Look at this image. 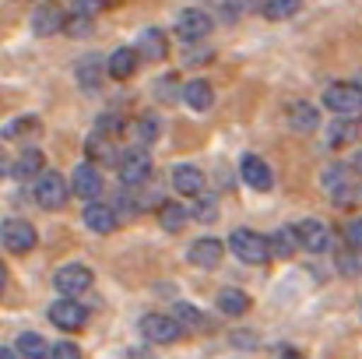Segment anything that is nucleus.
I'll return each instance as SVG.
<instances>
[{"mask_svg": "<svg viewBox=\"0 0 362 359\" xmlns=\"http://www.w3.org/2000/svg\"><path fill=\"white\" fill-rule=\"evenodd\" d=\"M229 250L240 257L243 264H264L271 257V246H267V237L253 233V229H236L229 237Z\"/></svg>", "mask_w": 362, "mask_h": 359, "instance_id": "1", "label": "nucleus"}, {"mask_svg": "<svg viewBox=\"0 0 362 359\" xmlns=\"http://www.w3.org/2000/svg\"><path fill=\"white\" fill-rule=\"evenodd\" d=\"M137 328L148 338V346H169V342H176L183 335V328L176 324V317H165V314H144Z\"/></svg>", "mask_w": 362, "mask_h": 359, "instance_id": "2", "label": "nucleus"}, {"mask_svg": "<svg viewBox=\"0 0 362 359\" xmlns=\"http://www.w3.org/2000/svg\"><path fill=\"white\" fill-rule=\"evenodd\" d=\"M324 106L331 110V113H338V117H356L362 110V89L359 85H331L327 92H324Z\"/></svg>", "mask_w": 362, "mask_h": 359, "instance_id": "3", "label": "nucleus"}, {"mask_svg": "<svg viewBox=\"0 0 362 359\" xmlns=\"http://www.w3.org/2000/svg\"><path fill=\"white\" fill-rule=\"evenodd\" d=\"M53 285L60 289V300H74L81 296L85 289H92V271L85 264H64L57 275H53Z\"/></svg>", "mask_w": 362, "mask_h": 359, "instance_id": "4", "label": "nucleus"}, {"mask_svg": "<svg viewBox=\"0 0 362 359\" xmlns=\"http://www.w3.org/2000/svg\"><path fill=\"white\" fill-rule=\"evenodd\" d=\"M120 180L127 187H137V183H148V176H151V155L144 152V148H127L120 155Z\"/></svg>", "mask_w": 362, "mask_h": 359, "instance_id": "5", "label": "nucleus"}, {"mask_svg": "<svg viewBox=\"0 0 362 359\" xmlns=\"http://www.w3.org/2000/svg\"><path fill=\"white\" fill-rule=\"evenodd\" d=\"M211 32V14H204L201 7H187L176 14V35L183 42H201Z\"/></svg>", "mask_w": 362, "mask_h": 359, "instance_id": "6", "label": "nucleus"}, {"mask_svg": "<svg viewBox=\"0 0 362 359\" xmlns=\"http://www.w3.org/2000/svg\"><path fill=\"white\" fill-rule=\"evenodd\" d=\"M67 194H71V187L64 183V176L60 173H42L39 180H35V201L42 205V208H64L67 205Z\"/></svg>", "mask_w": 362, "mask_h": 359, "instance_id": "7", "label": "nucleus"}, {"mask_svg": "<svg viewBox=\"0 0 362 359\" xmlns=\"http://www.w3.org/2000/svg\"><path fill=\"white\" fill-rule=\"evenodd\" d=\"M0 243H4L11 253H28V250L35 246L32 222H25V219H7V222L0 226Z\"/></svg>", "mask_w": 362, "mask_h": 359, "instance_id": "8", "label": "nucleus"}, {"mask_svg": "<svg viewBox=\"0 0 362 359\" xmlns=\"http://www.w3.org/2000/svg\"><path fill=\"white\" fill-rule=\"evenodd\" d=\"M71 190H74L81 201L95 205V198L103 194V176H99V166H95V162H81V166L74 169V176H71Z\"/></svg>", "mask_w": 362, "mask_h": 359, "instance_id": "9", "label": "nucleus"}, {"mask_svg": "<svg viewBox=\"0 0 362 359\" xmlns=\"http://www.w3.org/2000/svg\"><path fill=\"white\" fill-rule=\"evenodd\" d=\"M49 321L60 328V331H81L85 321H88V310L78 303V300H57L49 307Z\"/></svg>", "mask_w": 362, "mask_h": 359, "instance_id": "10", "label": "nucleus"}, {"mask_svg": "<svg viewBox=\"0 0 362 359\" xmlns=\"http://www.w3.org/2000/svg\"><path fill=\"white\" fill-rule=\"evenodd\" d=\"M137 57L141 60H148V64H158V60H165L169 57V39H165V32L162 28H144L141 35H137Z\"/></svg>", "mask_w": 362, "mask_h": 359, "instance_id": "11", "label": "nucleus"}, {"mask_svg": "<svg viewBox=\"0 0 362 359\" xmlns=\"http://www.w3.org/2000/svg\"><path fill=\"white\" fill-rule=\"evenodd\" d=\"M240 176L246 187H253V190H271L274 187V176H271V166L260 159V155H246L240 162Z\"/></svg>", "mask_w": 362, "mask_h": 359, "instance_id": "12", "label": "nucleus"}, {"mask_svg": "<svg viewBox=\"0 0 362 359\" xmlns=\"http://www.w3.org/2000/svg\"><path fill=\"white\" fill-rule=\"evenodd\" d=\"M222 253H226V246L218 243L215 237H201L190 243V250H187V257H190V264H197V268H218V261H222Z\"/></svg>", "mask_w": 362, "mask_h": 359, "instance_id": "13", "label": "nucleus"}, {"mask_svg": "<svg viewBox=\"0 0 362 359\" xmlns=\"http://www.w3.org/2000/svg\"><path fill=\"white\" fill-rule=\"evenodd\" d=\"M169 180H173L176 194H183V198H197V194L204 190V173H201L197 166H190V162H183V166H173Z\"/></svg>", "mask_w": 362, "mask_h": 359, "instance_id": "14", "label": "nucleus"}, {"mask_svg": "<svg viewBox=\"0 0 362 359\" xmlns=\"http://www.w3.org/2000/svg\"><path fill=\"white\" fill-rule=\"evenodd\" d=\"M296 233H299V246L310 250V253H320V250H327V243H331V233H327V226H324L320 219H303V222L296 226Z\"/></svg>", "mask_w": 362, "mask_h": 359, "instance_id": "15", "label": "nucleus"}, {"mask_svg": "<svg viewBox=\"0 0 362 359\" xmlns=\"http://www.w3.org/2000/svg\"><path fill=\"white\" fill-rule=\"evenodd\" d=\"M106 74H110V71H106V60H103L99 53H92V57H81V60H78V85H81L85 92H99Z\"/></svg>", "mask_w": 362, "mask_h": 359, "instance_id": "16", "label": "nucleus"}, {"mask_svg": "<svg viewBox=\"0 0 362 359\" xmlns=\"http://www.w3.org/2000/svg\"><path fill=\"white\" fill-rule=\"evenodd\" d=\"M137 50L134 46H120V50H113L110 53V60H106V71H110V78H117V81H127V78H134V71H137Z\"/></svg>", "mask_w": 362, "mask_h": 359, "instance_id": "17", "label": "nucleus"}, {"mask_svg": "<svg viewBox=\"0 0 362 359\" xmlns=\"http://www.w3.org/2000/svg\"><path fill=\"white\" fill-rule=\"evenodd\" d=\"M285 117H288V127L299 130V134H310V130L320 127V113H317L313 103H288Z\"/></svg>", "mask_w": 362, "mask_h": 359, "instance_id": "18", "label": "nucleus"}, {"mask_svg": "<svg viewBox=\"0 0 362 359\" xmlns=\"http://www.w3.org/2000/svg\"><path fill=\"white\" fill-rule=\"evenodd\" d=\"M14 353H18V359H49L53 346L39 331H21L18 342H14Z\"/></svg>", "mask_w": 362, "mask_h": 359, "instance_id": "19", "label": "nucleus"}, {"mask_svg": "<svg viewBox=\"0 0 362 359\" xmlns=\"http://www.w3.org/2000/svg\"><path fill=\"white\" fill-rule=\"evenodd\" d=\"M85 226L92 229V233H99V237H106V233H113L117 229V212L110 208V205H85Z\"/></svg>", "mask_w": 362, "mask_h": 359, "instance_id": "20", "label": "nucleus"}, {"mask_svg": "<svg viewBox=\"0 0 362 359\" xmlns=\"http://www.w3.org/2000/svg\"><path fill=\"white\" fill-rule=\"evenodd\" d=\"M64 18H67V14H60V7L39 4L35 14H32V28H35V35H53V32L64 28Z\"/></svg>", "mask_w": 362, "mask_h": 359, "instance_id": "21", "label": "nucleus"}, {"mask_svg": "<svg viewBox=\"0 0 362 359\" xmlns=\"http://www.w3.org/2000/svg\"><path fill=\"white\" fill-rule=\"evenodd\" d=\"M183 103H187L190 110L204 113V110H211L215 92H211V85H208L204 78H194V81H187V85H183Z\"/></svg>", "mask_w": 362, "mask_h": 359, "instance_id": "22", "label": "nucleus"}, {"mask_svg": "<svg viewBox=\"0 0 362 359\" xmlns=\"http://www.w3.org/2000/svg\"><path fill=\"white\" fill-rule=\"evenodd\" d=\"M267 246H271V257H274V261H288V257L299 250V233H296L292 226L274 229V233L267 237Z\"/></svg>", "mask_w": 362, "mask_h": 359, "instance_id": "23", "label": "nucleus"}, {"mask_svg": "<svg viewBox=\"0 0 362 359\" xmlns=\"http://www.w3.org/2000/svg\"><path fill=\"white\" fill-rule=\"evenodd\" d=\"M11 176H14V180L42 176V152H39V148H25V152L18 155V162L11 166Z\"/></svg>", "mask_w": 362, "mask_h": 359, "instance_id": "24", "label": "nucleus"}, {"mask_svg": "<svg viewBox=\"0 0 362 359\" xmlns=\"http://www.w3.org/2000/svg\"><path fill=\"white\" fill-rule=\"evenodd\" d=\"M187 219H190L187 205H176V201H162V205H158V226H162L165 233H180V229L187 226Z\"/></svg>", "mask_w": 362, "mask_h": 359, "instance_id": "25", "label": "nucleus"}, {"mask_svg": "<svg viewBox=\"0 0 362 359\" xmlns=\"http://www.w3.org/2000/svg\"><path fill=\"white\" fill-rule=\"evenodd\" d=\"M218 310H222L226 317H243V314L250 310V296H246L243 289H222V292H218Z\"/></svg>", "mask_w": 362, "mask_h": 359, "instance_id": "26", "label": "nucleus"}, {"mask_svg": "<svg viewBox=\"0 0 362 359\" xmlns=\"http://www.w3.org/2000/svg\"><path fill=\"white\" fill-rule=\"evenodd\" d=\"M173 317H176V324L180 328H194V331H211V321L197 310V307H190V303H176V310H173Z\"/></svg>", "mask_w": 362, "mask_h": 359, "instance_id": "27", "label": "nucleus"}, {"mask_svg": "<svg viewBox=\"0 0 362 359\" xmlns=\"http://www.w3.org/2000/svg\"><path fill=\"white\" fill-rule=\"evenodd\" d=\"M88 159H95V162H117L120 166V155L113 152V141L103 137V134H88Z\"/></svg>", "mask_w": 362, "mask_h": 359, "instance_id": "28", "label": "nucleus"}, {"mask_svg": "<svg viewBox=\"0 0 362 359\" xmlns=\"http://www.w3.org/2000/svg\"><path fill=\"white\" fill-rule=\"evenodd\" d=\"M299 7H303L299 0H264L260 4V14L271 18V21H281V18H292Z\"/></svg>", "mask_w": 362, "mask_h": 359, "instance_id": "29", "label": "nucleus"}, {"mask_svg": "<svg viewBox=\"0 0 362 359\" xmlns=\"http://www.w3.org/2000/svg\"><path fill=\"white\" fill-rule=\"evenodd\" d=\"M327 137H331L334 148H338V144H356V141H359V127H356L352 120H334Z\"/></svg>", "mask_w": 362, "mask_h": 359, "instance_id": "30", "label": "nucleus"}, {"mask_svg": "<svg viewBox=\"0 0 362 359\" xmlns=\"http://www.w3.org/2000/svg\"><path fill=\"white\" fill-rule=\"evenodd\" d=\"M64 32H67V35H74V39H85V35H92V18L74 11V14H67V18H64Z\"/></svg>", "mask_w": 362, "mask_h": 359, "instance_id": "31", "label": "nucleus"}, {"mask_svg": "<svg viewBox=\"0 0 362 359\" xmlns=\"http://www.w3.org/2000/svg\"><path fill=\"white\" fill-rule=\"evenodd\" d=\"M324 187H327L331 194L345 190V187H349V183H345V166H327V169H324Z\"/></svg>", "mask_w": 362, "mask_h": 359, "instance_id": "32", "label": "nucleus"}, {"mask_svg": "<svg viewBox=\"0 0 362 359\" xmlns=\"http://www.w3.org/2000/svg\"><path fill=\"white\" fill-rule=\"evenodd\" d=\"M134 130H137L141 141H155V137H158V117H155V113L137 117V127H134Z\"/></svg>", "mask_w": 362, "mask_h": 359, "instance_id": "33", "label": "nucleus"}, {"mask_svg": "<svg viewBox=\"0 0 362 359\" xmlns=\"http://www.w3.org/2000/svg\"><path fill=\"white\" fill-rule=\"evenodd\" d=\"M120 130H123V120L113 117V113H103L99 123H95V134H103V137H117Z\"/></svg>", "mask_w": 362, "mask_h": 359, "instance_id": "34", "label": "nucleus"}, {"mask_svg": "<svg viewBox=\"0 0 362 359\" xmlns=\"http://www.w3.org/2000/svg\"><path fill=\"white\" fill-rule=\"evenodd\" d=\"M25 130H39V120L35 117H18L14 123H7L0 134H4V137H18V134H25Z\"/></svg>", "mask_w": 362, "mask_h": 359, "instance_id": "35", "label": "nucleus"}, {"mask_svg": "<svg viewBox=\"0 0 362 359\" xmlns=\"http://www.w3.org/2000/svg\"><path fill=\"white\" fill-rule=\"evenodd\" d=\"M155 89H158V99H162V103H176V96H183L180 85H176V78H162Z\"/></svg>", "mask_w": 362, "mask_h": 359, "instance_id": "36", "label": "nucleus"}, {"mask_svg": "<svg viewBox=\"0 0 362 359\" xmlns=\"http://www.w3.org/2000/svg\"><path fill=\"white\" fill-rule=\"evenodd\" d=\"M194 215H197L201 222H215V219H218L215 198H201V201H197V208H194Z\"/></svg>", "mask_w": 362, "mask_h": 359, "instance_id": "37", "label": "nucleus"}, {"mask_svg": "<svg viewBox=\"0 0 362 359\" xmlns=\"http://www.w3.org/2000/svg\"><path fill=\"white\" fill-rule=\"evenodd\" d=\"M345 243H349L352 250H362V219H352V222L345 226Z\"/></svg>", "mask_w": 362, "mask_h": 359, "instance_id": "38", "label": "nucleus"}, {"mask_svg": "<svg viewBox=\"0 0 362 359\" xmlns=\"http://www.w3.org/2000/svg\"><path fill=\"white\" fill-rule=\"evenodd\" d=\"M49 359H81V349H78L74 342H57L53 353H49Z\"/></svg>", "mask_w": 362, "mask_h": 359, "instance_id": "39", "label": "nucleus"}, {"mask_svg": "<svg viewBox=\"0 0 362 359\" xmlns=\"http://www.w3.org/2000/svg\"><path fill=\"white\" fill-rule=\"evenodd\" d=\"M233 342H236L240 349H253V342H257V338H253L250 331H233Z\"/></svg>", "mask_w": 362, "mask_h": 359, "instance_id": "40", "label": "nucleus"}, {"mask_svg": "<svg viewBox=\"0 0 362 359\" xmlns=\"http://www.w3.org/2000/svg\"><path fill=\"white\" fill-rule=\"evenodd\" d=\"M127 359H155V356H151V353H144V349H130Z\"/></svg>", "mask_w": 362, "mask_h": 359, "instance_id": "41", "label": "nucleus"}, {"mask_svg": "<svg viewBox=\"0 0 362 359\" xmlns=\"http://www.w3.org/2000/svg\"><path fill=\"white\" fill-rule=\"evenodd\" d=\"M4 289H7V268H4V261H0V296H4Z\"/></svg>", "mask_w": 362, "mask_h": 359, "instance_id": "42", "label": "nucleus"}, {"mask_svg": "<svg viewBox=\"0 0 362 359\" xmlns=\"http://www.w3.org/2000/svg\"><path fill=\"white\" fill-rule=\"evenodd\" d=\"M352 166H356V169H359V173H362V148H359V152H356V159H352Z\"/></svg>", "mask_w": 362, "mask_h": 359, "instance_id": "43", "label": "nucleus"}, {"mask_svg": "<svg viewBox=\"0 0 362 359\" xmlns=\"http://www.w3.org/2000/svg\"><path fill=\"white\" fill-rule=\"evenodd\" d=\"M0 359H18V353H11V349H0Z\"/></svg>", "mask_w": 362, "mask_h": 359, "instance_id": "44", "label": "nucleus"}]
</instances>
